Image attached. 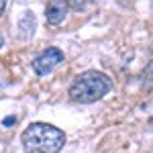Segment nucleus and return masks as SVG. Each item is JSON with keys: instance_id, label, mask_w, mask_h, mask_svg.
Masks as SVG:
<instances>
[{"instance_id": "1", "label": "nucleus", "mask_w": 153, "mask_h": 153, "mask_svg": "<svg viewBox=\"0 0 153 153\" xmlns=\"http://www.w3.org/2000/svg\"><path fill=\"white\" fill-rule=\"evenodd\" d=\"M25 153H59L65 143V133L47 123H33L21 135Z\"/></svg>"}, {"instance_id": "2", "label": "nucleus", "mask_w": 153, "mask_h": 153, "mask_svg": "<svg viewBox=\"0 0 153 153\" xmlns=\"http://www.w3.org/2000/svg\"><path fill=\"white\" fill-rule=\"evenodd\" d=\"M112 88V82L110 78L102 74V71H96V70H90V71H84L80 74L74 82H71L68 94L74 102H80V104H92L96 100L104 98Z\"/></svg>"}, {"instance_id": "3", "label": "nucleus", "mask_w": 153, "mask_h": 153, "mask_svg": "<svg viewBox=\"0 0 153 153\" xmlns=\"http://www.w3.org/2000/svg\"><path fill=\"white\" fill-rule=\"evenodd\" d=\"M61 61H63V51L57 47H47L33 59V70L39 76H47L49 71L53 68H57Z\"/></svg>"}, {"instance_id": "4", "label": "nucleus", "mask_w": 153, "mask_h": 153, "mask_svg": "<svg viewBox=\"0 0 153 153\" xmlns=\"http://www.w3.org/2000/svg\"><path fill=\"white\" fill-rule=\"evenodd\" d=\"M68 14V4L65 0H49L45 8V19L49 25H59Z\"/></svg>"}, {"instance_id": "5", "label": "nucleus", "mask_w": 153, "mask_h": 153, "mask_svg": "<svg viewBox=\"0 0 153 153\" xmlns=\"http://www.w3.org/2000/svg\"><path fill=\"white\" fill-rule=\"evenodd\" d=\"M19 27H21V37L23 39H29L33 35V31H35V16H33V12H27Z\"/></svg>"}, {"instance_id": "6", "label": "nucleus", "mask_w": 153, "mask_h": 153, "mask_svg": "<svg viewBox=\"0 0 153 153\" xmlns=\"http://www.w3.org/2000/svg\"><path fill=\"white\" fill-rule=\"evenodd\" d=\"M88 2H90V0H65V4L71 6L74 10H84V8L88 6Z\"/></svg>"}, {"instance_id": "7", "label": "nucleus", "mask_w": 153, "mask_h": 153, "mask_svg": "<svg viewBox=\"0 0 153 153\" xmlns=\"http://www.w3.org/2000/svg\"><path fill=\"white\" fill-rule=\"evenodd\" d=\"M12 123H16V117H6L4 120H2V125H4V127H8V125H12Z\"/></svg>"}, {"instance_id": "8", "label": "nucleus", "mask_w": 153, "mask_h": 153, "mask_svg": "<svg viewBox=\"0 0 153 153\" xmlns=\"http://www.w3.org/2000/svg\"><path fill=\"white\" fill-rule=\"evenodd\" d=\"M4 6H6V0H0V14H2V10H4Z\"/></svg>"}, {"instance_id": "9", "label": "nucleus", "mask_w": 153, "mask_h": 153, "mask_svg": "<svg viewBox=\"0 0 153 153\" xmlns=\"http://www.w3.org/2000/svg\"><path fill=\"white\" fill-rule=\"evenodd\" d=\"M2 45H4V37H2V33H0V49H2Z\"/></svg>"}]
</instances>
